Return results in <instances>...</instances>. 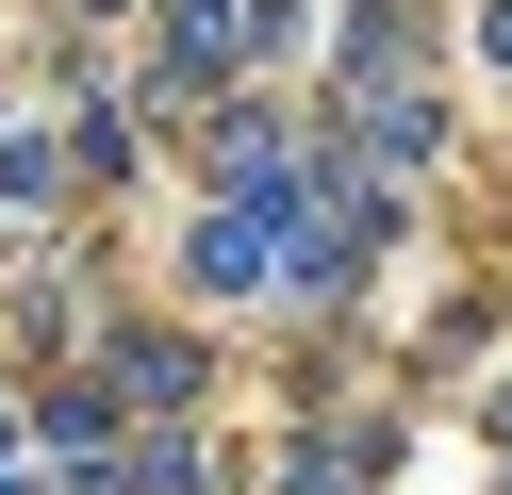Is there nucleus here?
Instances as JSON below:
<instances>
[{"instance_id": "obj_1", "label": "nucleus", "mask_w": 512, "mask_h": 495, "mask_svg": "<svg viewBox=\"0 0 512 495\" xmlns=\"http://www.w3.org/2000/svg\"><path fill=\"white\" fill-rule=\"evenodd\" d=\"M496 66H512V0H496Z\"/></svg>"}]
</instances>
